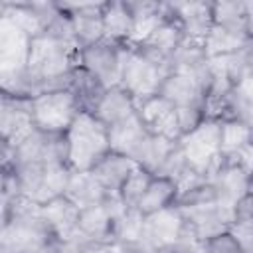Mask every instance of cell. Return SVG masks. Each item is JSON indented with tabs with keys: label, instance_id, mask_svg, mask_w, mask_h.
<instances>
[{
	"label": "cell",
	"instance_id": "1",
	"mask_svg": "<svg viewBox=\"0 0 253 253\" xmlns=\"http://www.w3.org/2000/svg\"><path fill=\"white\" fill-rule=\"evenodd\" d=\"M79 47L47 32L32 38L26 69V91L34 97L51 89H69L71 73L79 67Z\"/></svg>",
	"mask_w": 253,
	"mask_h": 253
},
{
	"label": "cell",
	"instance_id": "2",
	"mask_svg": "<svg viewBox=\"0 0 253 253\" xmlns=\"http://www.w3.org/2000/svg\"><path fill=\"white\" fill-rule=\"evenodd\" d=\"M67 164L73 172L93 170L109 152V126L89 111H79L65 132Z\"/></svg>",
	"mask_w": 253,
	"mask_h": 253
},
{
	"label": "cell",
	"instance_id": "3",
	"mask_svg": "<svg viewBox=\"0 0 253 253\" xmlns=\"http://www.w3.org/2000/svg\"><path fill=\"white\" fill-rule=\"evenodd\" d=\"M30 43L32 36L24 32L10 16L0 12V93L28 97L26 69Z\"/></svg>",
	"mask_w": 253,
	"mask_h": 253
},
{
	"label": "cell",
	"instance_id": "4",
	"mask_svg": "<svg viewBox=\"0 0 253 253\" xmlns=\"http://www.w3.org/2000/svg\"><path fill=\"white\" fill-rule=\"evenodd\" d=\"M170 75V63L158 59L138 47H123V69H121V87L134 99L136 107L158 95L164 79Z\"/></svg>",
	"mask_w": 253,
	"mask_h": 253
},
{
	"label": "cell",
	"instance_id": "5",
	"mask_svg": "<svg viewBox=\"0 0 253 253\" xmlns=\"http://www.w3.org/2000/svg\"><path fill=\"white\" fill-rule=\"evenodd\" d=\"M22 196L30 198L36 204H47L59 196H65L71 168L69 164L57 162V164H24L12 168Z\"/></svg>",
	"mask_w": 253,
	"mask_h": 253
},
{
	"label": "cell",
	"instance_id": "6",
	"mask_svg": "<svg viewBox=\"0 0 253 253\" xmlns=\"http://www.w3.org/2000/svg\"><path fill=\"white\" fill-rule=\"evenodd\" d=\"M178 146L188 166L208 176L210 180V176L221 164V125L219 121L204 119L200 126L180 136Z\"/></svg>",
	"mask_w": 253,
	"mask_h": 253
},
{
	"label": "cell",
	"instance_id": "7",
	"mask_svg": "<svg viewBox=\"0 0 253 253\" xmlns=\"http://www.w3.org/2000/svg\"><path fill=\"white\" fill-rule=\"evenodd\" d=\"M32 111L40 130L65 134L81 107L71 89H51L32 97Z\"/></svg>",
	"mask_w": 253,
	"mask_h": 253
},
{
	"label": "cell",
	"instance_id": "8",
	"mask_svg": "<svg viewBox=\"0 0 253 253\" xmlns=\"http://www.w3.org/2000/svg\"><path fill=\"white\" fill-rule=\"evenodd\" d=\"M32 97L0 93V136L2 144L18 148L36 130Z\"/></svg>",
	"mask_w": 253,
	"mask_h": 253
},
{
	"label": "cell",
	"instance_id": "9",
	"mask_svg": "<svg viewBox=\"0 0 253 253\" xmlns=\"http://www.w3.org/2000/svg\"><path fill=\"white\" fill-rule=\"evenodd\" d=\"M210 184H211L213 202L221 219L227 225H231L239 200L249 192V174L239 166L229 164L221 158L219 168L210 176Z\"/></svg>",
	"mask_w": 253,
	"mask_h": 253
},
{
	"label": "cell",
	"instance_id": "10",
	"mask_svg": "<svg viewBox=\"0 0 253 253\" xmlns=\"http://www.w3.org/2000/svg\"><path fill=\"white\" fill-rule=\"evenodd\" d=\"M184 227L186 219L178 206H170L166 210L150 213L144 219L142 241L136 249H144L150 253H156L160 249H172L178 243Z\"/></svg>",
	"mask_w": 253,
	"mask_h": 253
},
{
	"label": "cell",
	"instance_id": "11",
	"mask_svg": "<svg viewBox=\"0 0 253 253\" xmlns=\"http://www.w3.org/2000/svg\"><path fill=\"white\" fill-rule=\"evenodd\" d=\"M123 47L121 43L101 40L89 47L79 51V65L95 75L105 89L121 85V69H123Z\"/></svg>",
	"mask_w": 253,
	"mask_h": 253
},
{
	"label": "cell",
	"instance_id": "12",
	"mask_svg": "<svg viewBox=\"0 0 253 253\" xmlns=\"http://www.w3.org/2000/svg\"><path fill=\"white\" fill-rule=\"evenodd\" d=\"M57 162L67 164L65 134H53V132H43L36 128L14 150L12 168L24 166V164H57Z\"/></svg>",
	"mask_w": 253,
	"mask_h": 253
},
{
	"label": "cell",
	"instance_id": "13",
	"mask_svg": "<svg viewBox=\"0 0 253 253\" xmlns=\"http://www.w3.org/2000/svg\"><path fill=\"white\" fill-rule=\"evenodd\" d=\"M109 138H111V150L125 154L138 162L140 166L146 164L152 144H154V134L148 132V128L142 125L138 113L132 115L130 119L115 125L109 128Z\"/></svg>",
	"mask_w": 253,
	"mask_h": 253
},
{
	"label": "cell",
	"instance_id": "14",
	"mask_svg": "<svg viewBox=\"0 0 253 253\" xmlns=\"http://www.w3.org/2000/svg\"><path fill=\"white\" fill-rule=\"evenodd\" d=\"M126 210L121 196H107L99 206L81 210L79 213V233L87 241H111L117 217Z\"/></svg>",
	"mask_w": 253,
	"mask_h": 253
},
{
	"label": "cell",
	"instance_id": "15",
	"mask_svg": "<svg viewBox=\"0 0 253 253\" xmlns=\"http://www.w3.org/2000/svg\"><path fill=\"white\" fill-rule=\"evenodd\" d=\"M136 113L150 134L166 138V140H174V142L180 140L182 130L178 125L176 105H172L166 97L154 95V97L142 101L136 107Z\"/></svg>",
	"mask_w": 253,
	"mask_h": 253
},
{
	"label": "cell",
	"instance_id": "16",
	"mask_svg": "<svg viewBox=\"0 0 253 253\" xmlns=\"http://www.w3.org/2000/svg\"><path fill=\"white\" fill-rule=\"evenodd\" d=\"M174 18L182 26L184 40L204 43L213 28V12L211 2L204 0H184V2H168Z\"/></svg>",
	"mask_w": 253,
	"mask_h": 253
},
{
	"label": "cell",
	"instance_id": "17",
	"mask_svg": "<svg viewBox=\"0 0 253 253\" xmlns=\"http://www.w3.org/2000/svg\"><path fill=\"white\" fill-rule=\"evenodd\" d=\"M69 14L79 47H89L105 40L103 28V4L105 2H59Z\"/></svg>",
	"mask_w": 253,
	"mask_h": 253
},
{
	"label": "cell",
	"instance_id": "18",
	"mask_svg": "<svg viewBox=\"0 0 253 253\" xmlns=\"http://www.w3.org/2000/svg\"><path fill=\"white\" fill-rule=\"evenodd\" d=\"M40 211H42V219L45 221V225L49 227L57 243H67L77 237H83L79 233L81 210L65 196H59L47 204H42Z\"/></svg>",
	"mask_w": 253,
	"mask_h": 253
},
{
	"label": "cell",
	"instance_id": "19",
	"mask_svg": "<svg viewBox=\"0 0 253 253\" xmlns=\"http://www.w3.org/2000/svg\"><path fill=\"white\" fill-rule=\"evenodd\" d=\"M128 8L132 12V34L128 43L125 45H140L144 43L150 34L166 20L168 16V4L156 2V0H126Z\"/></svg>",
	"mask_w": 253,
	"mask_h": 253
},
{
	"label": "cell",
	"instance_id": "20",
	"mask_svg": "<svg viewBox=\"0 0 253 253\" xmlns=\"http://www.w3.org/2000/svg\"><path fill=\"white\" fill-rule=\"evenodd\" d=\"M178 208L182 210L188 227L202 241H210V239L229 231V225L221 219L213 200H204V202H196V204H188V206H178Z\"/></svg>",
	"mask_w": 253,
	"mask_h": 253
},
{
	"label": "cell",
	"instance_id": "21",
	"mask_svg": "<svg viewBox=\"0 0 253 253\" xmlns=\"http://www.w3.org/2000/svg\"><path fill=\"white\" fill-rule=\"evenodd\" d=\"M182 42H184L182 26L178 24V20L174 18V14H172V10L168 6L166 20L150 34V38L144 43H140L136 47L142 49V51H146V53H150V55H154V57H158V59H164V61L170 63V57L176 53V49L180 47Z\"/></svg>",
	"mask_w": 253,
	"mask_h": 253
},
{
	"label": "cell",
	"instance_id": "22",
	"mask_svg": "<svg viewBox=\"0 0 253 253\" xmlns=\"http://www.w3.org/2000/svg\"><path fill=\"white\" fill-rule=\"evenodd\" d=\"M136 166H138V162H134L132 158L111 150L91 172L97 176V180L103 184V188L107 190L109 196H119L121 188L125 186L126 178L130 176V172Z\"/></svg>",
	"mask_w": 253,
	"mask_h": 253
},
{
	"label": "cell",
	"instance_id": "23",
	"mask_svg": "<svg viewBox=\"0 0 253 253\" xmlns=\"http://www.w3.org/2000/svg\"><path fill=\"white\" fill-rule=\"evenodd\" d=\"M158 95L166 97L176 107H200L202 109L204 99H206L204 87L194 77L184 75V73H170L164 79Z\"/></svg>",
	"mask_w": 253,
	"mask_h": 253
},
{
	"label": "cell",
	"instance_id": "24",
	"mask_svg": "<svg viewBox=\"0 0 253 253\" xmlns=\"http://www.w3.org/2000/svg\"><path fill=\"white\" fill-rule=\"evenodd\" d=\"M107 190L97 180V176L91 170L85 172H71L65 198L71 200L79 210H87L93 206H99L107 200Z\"/></svg>",
	"mask_w": 253,
	"mask_h": 253
},
{
	"label": "cell",
	"instance_id": "25",
	"mask_svg": "<svg viewBox=\"0 0 253 253\" xmlns=\"http://www.w3.org/2000/svg\"><path fill=\"white\" fill-rule=\"evenodd\" d=\"M93 115L111 128L126 119H130L132 115H136V103L121 85H117V87H111L105 91V95Z\"/></svg>",
	"mask_w": 253,
	"mask_h": 253
},
{
	"label": "cell",
	"instance_id": "26",
	"mask_svg": "<svg viewBox=\"0 0 253 253\" xmlns=\"http://www.w3.org/2000/svg\"><path fill=\"white\" fill-rule=\"evenodd\" d=\"M105 40L115 43H128L132 34V12L126 0H107L103 4Z\"/></svg>",
	"mask_w": 253,
	"mask_h": 253
},
{
	"label": "cell",
	"instance_id": "27",
	"mask_svg": "<svg viewBox=\"0 0 253 253\" xmlns=\"http://www.w3.org/2000/svg\"><path fill=\"white\" fill-rule=\"evenodd\" d=\"M69 89L77 97L81 111H89V113H95V109L99 107V103L107 91L105 85L95 75H91L87 69H83L81 65L75 67V71L71 73Z\"/></svg>",
	"mask_w": 253,
	"mask_h": 253
},
{
	"label": "cell",
	"instance_id": "28",
	"mask_svg": "<svg viewBox=\"0 0 253 253\" xmlns=\"http://www.w3.org/2000/svg\"><path fill=\"white\" fill-rule=\"evenodd\" d=\"M176 200H178L176 184L170 178L154 176L148 190L144 192V196L138 204V210L144 215H150V213H156V211L166 210L170 206H176Z\"/></svg>",
	"mask_w": 253,
	"mask_h": 253
},
{
	"label": "cell",
	"instance_id": "29",
	"mask_svg": "<svg viewBox=\"0 0 253 253\" xmlns=\"http://www.w3.org/2000/svg\"><path fill=\"white\" fill-rule=\"evenodd\" d=\"M251 43L249 36L243 34H235L229 32L225 28L213 26L208 40H206V55L208 57H219V55H229V53H237L241 49H245Z\"/></svg>",
	"mask_w": 253,
	"mask_h": 253
},
{
	"label": "cell",
	"instance_id": "30",
	"mask_svg": "<svg viewBox=\"0 0 253 253\" xmlns=\"http://www.w3.org/2000/svg\"><path fill=\"white\" fill-rule=\"evenodd\" d=\"M144 219L146 215L138 208H126L115 221L113 239L128 247H138L144 233Z\"/></svg>",
	"mask_w": 253,
	"mask_h": 253
},
{
	"label": "cell",
	"instance_id": "31",
	"mask_svg": "<svg viewBox=\"0 0 253 253\" xmlns=\"http://www.w3.org/2000/svg\"><path fill=\"white\" fill-rule=\"evenodd\" d=\"M211 12H213V26L249 36L245 2H211Z\"/></svg>",
	"mask_w": 253,
	"mask_h": 253
},
{
	"label": "cell",
	"instance_id": "32",
	"mask_svg": "<svg viewBox=\"0 0 253 253\" xmlns=\"http://www.w3.org/2000/svg\"><path fill=\"white\" fill-rule=\"evenodd\" d=\"M221 125V158H229L253 142V128L239 119H225Z\"/></svg>",
	"mask_w": 253,
	"mask_h": 253
},
{
	"label": "cell",
	"instance_id": "33",
	"mask_svg": "<svg viewBox=\"0 0 253 253\" xmlns=\"http://www.w3.org/2000/svg\"><path fill=\"white\" fill-rule=\"evenodd\" d=\"M152 178H154V174L148 168L140 166V164L130 172V176L126 178V182H125V186L121 188V194H119L126 208H138V204H140L144 192L148 190Z\"/></svg>",
	"mask_w": 253,
	"mask_h": 253
},
{
	"label": "cell",
	"instance_id": "34",
	"mask_svg": "<svg viewBox=\"0 0 253 253\" xmlns=\"http://www.w3.org/2000/svg\"><path fill=\"white\" fill-rule=\"evenodd\" d=\"M174 253H208V241H202L186 223L178 243L172 247Z\"/></svg>",
	"mask_w": 253,
	"mask_h": 253
},
{
	"label": "cell",
	"instance_id": "35",
	"mask_svg": "<svg viewBox=\"0 0 253 253\" xmlns=\"http://www.w3.org/2000/svg\"><path fill=\"white\" fill-rule=\"evenodd\" d=\"M77 253H132V247L121 243V241H87L83 239Z\"/></svg>",
	"mask_w": 253,
	"mask_h": 253
},
{
	"label": "cell",
	"instance_id": "36",
	"mask_svg": "<svg viewBox=\"0 0 253 253\" xmlns=\"http://www.w3.org/2000/svg\"><path fill=\"white\" fill-rule=\"evenodd\" d=\"M176 115H178V125H180L182 134L192 132L206 119L204 117V111L200 107H176Z\"/></svg>",
	"mask_w": 253,
	"mask_h": 253
},
{
	"label": "cell",
	"instance_id": "37",
	"mask_svg": "<svg viewBox=\"0 0 253 253\" xmlns=\"http://www.w3.org/2000/svg\"><path fill=\"white\" fill-rule=\"evenodd\" d=\"M208 253H243L229 231L208 241Z\"/></svg>",
	"mask_w": 253,
	"mask_h": 253
},
{
	"label": "cell",
	"instance_id": "38",
	"mask_svg": "<svg viewBox=\"0 0 253 253\" xmlns=\"http://www.w3.org/2000/svg\"><path fill=\"white\" fill-rule=\"evenodd\" d=\"M229 233L233 235V239L237 241V245H239V249L243 253H253V225L231 223L229 225Z\"/></svg>",
	"mask_w": 253,
	"mask_h": 253
},
{
	"label": "cell",
	"instance_id": "39",
	"mask_svg": "<svg viewBox=\"0 0 253 253\" xmlns=\"http://www.w3.org/2000/svg\"><path fill=\"white\" fill-rule=\"evenodd\" d=\"M233 223L239 225H253V192H247L237 208H235V215H233Z\"/></svg>",
	"mask_w": 253,
	"mask_h": 253
},
{
	"label": "cell",
	"instance_id": "40",
	"mask_svg": "<svg viewBox=\"0 0 253 253\" xmlns=\"http://www.w3.org/2000/svg\"><path fill=\"white\" fill-rule=\"evenodd\" d=\"M241 99H245L247 103H251L253 105V73H247L237 85H235V89H233Z\"/></svg>",
	"mask_w": 253,
	"mask_h": 253
},
{
	"label": "cell",
	"instance_id": "41",
	"mask_svg": "<svg viewBox=\"0 0 253 253\" xmlns=\"http://www.w3.org/2000/svg\"><path fill=\"white\" fill-rule=\"evenodd\" d=\"M247 8V34L253 40V2H245Z\"/></svg>",
	"mask_w": 253,
	"mask_h": 253
},
{
	"label": "cell",
	"instance_id": "42",
	"mask_svg": "<svg viewBox=\"0 0 253 253\" xmlns=\"http://www.w3.org/2000/svg\"><path fill=\"white\" fill-rule=\"evenodd\" d=\"M247 65H249V71L253 73V40H251V43L247 47Z\"/></svg>",
	"mask_w": 253,
	"mask_h": 253
},
{
	"label": "cell",
	"instance_id": "43",
	"mask_svg": "<svg viewBox=\"0 0 253 253\" xmlns=\"http://www.w3.org/2000/svg\"><path fill=\"white\" fill-rule=\"evenodd\" d=\"M249 192H253V174H251V178H249Z\"/></svg>",
	"mask_w": 253,
	"mask_h": 253
},
{
	"label": "cell",
	"instance_id": "44",
	"mask_svg": "<svg viewBox=\"0 0 253 253\" xmlns=\"http://www.w3.org/2000/svg\"><path fill=\"white\" fill-rule=\"evenodd\" d=\"M55 245H57V243H55ZM55 245H53V247H49L47 251H42V253H55Z\"/></svg>",
	"mask_w": 253,
	"mask_h": 253
},
{
	"label": "cell",
	"instance_id": "45",
	"mask_svg": "<svg viewBox=\"0 0 253 253\" xmlns=\"http://www.w3.org/2000/svg\"><path fill=\"white\" fill-rule=\"evenodd\" d=\"M156 253H174L172 249H160V251H156Z\"/></svg>",
	"mask_w": 253,
	"mask_h": 253
}]
</instances>
